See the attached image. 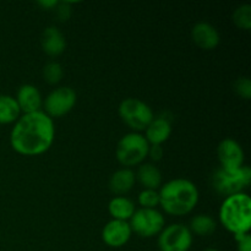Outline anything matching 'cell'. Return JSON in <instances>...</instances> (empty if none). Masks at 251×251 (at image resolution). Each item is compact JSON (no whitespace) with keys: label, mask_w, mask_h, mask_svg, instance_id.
<instances>
[{"label":"cell","mask_w":251,"mask_h":251,"mask_svg":"<svg viewBox=\"0 0 251 251\" xmlns=\"http://www.w3.org/2000/svg\"><path fill=\"white\" fill-rule=\"evenodd\" d=\"M251 183V169L243 166L238 169H216L211 176V185L213 190L222 196H230L243 193Z\"/></svg>","instance_id":"obj_4"},{"label":"cell","mask_w":251,"mask_h":251,"mask_svg":"<svg viewBox=\"0 0 251 251\" xmlns=\"http://www.w3.org/2000/svg\"><path fill=\"white\" fill-rule=\"evenodd\" d=\"M15 100L19 104L20 110L24 112V114L38 112L43 105L41 92L36 86L31 85V83H25V85L20 86Z\"/></svg>","instance_id":"obj_13"},{"label":"cell","mask_w":251,"mask_h":251,"mask_svg":"<svg viewBox=\"0 0 251 251\" xmlns=\"http://www.w3.org/2000/svg\"><path fill=\"white\" fill-rule=\"evenodd\" d=\"M172 134V124L167 118H153L145 130V139L150 145H162Z\"/></svg>","instance_id":"obj_15"},{"label":"cell","mask_w":251,"mask_h":251,"mask_svg":"<svg viewBox=\"0 0 251 251\" xmlns=\"http://www.w3.org/2000/svg\"><path fill=\"white\" fill-rule=\"evenodd\" d=\"M76 100H77V95L75 90L69 86H61L53 90L47 96L43 102V112L51 119L64 117L73 110Z\"/></svg>","instance_id":"obj_9"},{"label":"cell","mask_w":251,"mask_h":251,"mask_svg":"<svg viewBox=\"0 0 251 251\" xmlns=\"http://www.w3.org/2000/svg\"><path fill=\"white\" fill-rule=\"evenodd\" d=\"M232 20L238 28L245 29V31L250 29L251 28V5L250 4L239 5V6L234 10V12H233Z\"/></svg>","instance_id":"obj_21"},{"label":"cell","mask_w":251,"mask_h":251,"mask_svg":"<svg viewBox=\"0 0 251 251\" xmlns=\"http://www.w3.org/2000/svg\"><path fill=\"white\" fill-rule=\"evenodd\" d=\"M235 93L243 100H250L251 98V81L249 77H239L233 83Z\"/></svg>","instance_id":"obj_24"},{"label":"cell","mask_w":251,"mask_h":251,"mask_svg":"<svg viewBox=\"0 0 251 251\" xmlns=\"http://www.w3.org/2000/svg\"><path fill=\"white\" fill-rule=\"evenodd\" d=\"M217 157L225 169H238L244 166V150L235 140L227 137L218 144Z\"/></svg>","instance_id":"obj_10"},{"label":"cell","mask_w":251,"mask_h":251,"mask_svg":"<svg viewBox=\"0 0 251 251\" xmlns=\"http://www.w3.org/2000/svg\"><path fill=\"white\" fill-rule=\"evenodd\" d=\"M150 144L140 132H129L118 141L115 156L124 168L140 166L149 156Z\"/></svg>","instance_id":"obj_5"},{"label":"cell","mask_w":251,"mask_h":251,"mask_svg":"<svg viewBox=\"0 0 251 251\" xmlns=\"http://www.w3.org/2000/svg\"><path fill=\"white\" fill-rule=\"evenodd\" d=\"M118 112L123 122L134 132L146 130L154 118L152 108L139 98H125L119 104Z\"/></svg>","instance_id":"obj_6"},{"label":"cell","mask_w":251,"mask_h":251,"mask_svg":"<svg viewBox=\"0 0 251 251\" xmlns=\"http://www.w3.org/2000/svg\"><path fill=\"white\" fill-rule=\"evenodd\" d=\"M56 4H58L56 0H46V1L41 0V1H38V5L46 7V9H53V7L56 6Z\"/></svg>","instance_id":"obj_28"},{"label":"cell","mask_w":251,"mask_h":251,"mask_svg":"<svg viewBox=\"0 0 251 251\" xmlns=\"http://www.w3.org/2000/svg\"><path fill=\"white\" fill-rule=\"evenodd\" d=\"M203 251H220L218 249H215V248H208V249L203 250Z\"/></svg>","instance_id":"obj_29"},{"label":"cell","mask_w":251,"mask_h":251,"mask_svg":"<svg viewBox=\"0 0 251 251\" xmlns=\"http://www.w3.org/2000/svg\"><path fill=\"white\" fill-rule=\"evenodd\" d=\"M149 156L152 161H161L162 157H163V149H162V145H150Z\"/></svg>","instance_id":"obj_27"},{"label":"cell","mask_w":251,"mask_h":251,"mask_svg":"<svg viewBox=\"0 0 251 251\" xmlns=\"http://www.w3.org/2000/svg\"><path fill=\"white\" fill-rule=\"evenodd\" d=\"M108 211L113 220L129 221L136 211L134 201L126 196H115L108 203Z\"/></svg>","instance_id":"obj_17"},{"label":"cell","mask_w":251,"mask_h":251,"mask_svg":"<svg viewBox=\"0 0 251 251\" xmlns=\"http://www.w3.org/2000/svg\"><path fill=\"white\" fill-rule=\"evenodd\" d=\"M41 46L46 54L50 56H58L64 53L66 48V39L63 32L55 26L44 28L41 36Z\"/></svg>","instance_id":"obj_14"},{"label":"cell","mask_w":251,"mask_h":251,"mask_svg":"<svg viewBox=\"0 0 251 251\" xmlns=\"http://www.w3.org/2000/svg\"><path fill=\"white\" fill-rule=\"evenodd\" d=\"M189 229L191 233L200 237H208L212 235L217 229V223L211 216L208 215H196L191 218Z\"/></svg>","instance_id":"obj_20"},{"label":"cell","mask_w":251,"mask_h":251,"mask_svg":"<svg viewBox=\"0 0 251 251\" xmlns=\"http://www.w3.org/2000/svg\"><path fill=\"white\" fill-rule=\"evenodd\" d=\"M135 176L145 189L156 190L162 186V173L156 166L151 163L140 164Z\"/></svg>","instance_id":"obj_18"},{"label":"cell","mask_w":251,"mask_h":251,"mask_svg":"<svg viewBox=\"0 0 251 251\" xmlns=\"http://www.w3.org/2000/svg\"><path fill=\"white\" fill-rule=\"evenodd\" d=\"M220 221L228 232L248 234L251 229V199L247 193L225 198L220 208Z\"/></svg>","instance_id":"obj_3"},{"label":"cell","mask_w":251,"mask_h":251,"mask_svg":"<svg viewBox=\"0 0 251 251\" xmlns=\"http://www.w3.org/2000/svg\"><path fill=\"white\" fill-rule=\"evenodd\" d=\"M191 38L194 43L203 50H212L221 42L218 29L206 21H200L194 25L191 28Z\"/></svg>","instance_id":"obj_12"},{"label":"cell","mask_w":251,"mask_h":251,"mask_svg":"<svg viewBox=\"0 0 251 251\" xmlns=\"http://www.w3.org/2000/svg\"><path fill=\"white\" fill-rule=\"evenodd\" d=\"M193 233L181 223L169 225L158 234L157 245L159 251H189L193 245Z\"/></svg>","instance_id":"obj_7"},{"label":"cell","mask_w":251,"mask_h":251,"mask_svg":"<svg viewBox=\"0 0 251 251\" xmlns=\"http://www.w3.org/2000/svg\"><path fill=\"white\" fill-rule=\"evenodd\" d=\"M64 76L63 66L58 61H48L43 68V78L49 85H56Z\"/></svg>","instance_id":"obj_22"},{"label":"cell","mask_w":251,"mask_h":251,"mask_svg":"<svg viewBox=\"0 0 251 251\" xmlns=\"http://www.w3.org/2000/svg\"><path fill=\"white\" fill-rule=\"evenodd\" d=\"M54 139V120L43 110L21 115L10 132L11 147L24 156H39L44 153L50 149Z\"/></svg>","instance_id":"obj_1"},{"label":"cell","mask_w":251,"mask_h":251,"mask_svg":"<svg viewBox=\"0 0 251 251\" xmlns=\"http://www.w3.org/2000/svg\"><path fill=\"white\" fill-rule=\"evenodd\" d=\"M159 206L172 216L189 215L199 202L198 186L185 178H176L161 186Z\"/></svg>","instance_id":"obj_2"},{"label":"cell","mask_w":251,"mask_h":251,"mask_svg":"<svg viewBox=\"0 0 251 251\" xmlns=\"http://www.w3.org/2000/svg\"><path fill=\"white\" fill-rule=\"evenodd\" d=\"M137 200H139L141 208H156L157 206H159V194L157 190L144 189L139 194Z\"/></svg>","instance_id":"obj_23"},{"label":"cell","mask_w":251,"mask_h":251,"mask_svg":"<svg viewBox=\"0 0 251 251\" xmlns=\"http://www.w3.org/2000/svg\"><path fill=\"white\" fill-rule=\"evenodd\" d=\"M136 176L131 168H122L115 171L109 179V190L117 196H124L135 185Z\"/></svg>","instance_id":"obj_16"},{"label":"cell","mask_w":251,"mask_h":251,"mask_svg":"<svg viewBox=\"0 0 251 251\" xmlns=\"http://www.w3.org/2000/svg\"><path fill=\"white\" fill-rule=\"evenodd\" d=\"M55 14L60 21H68L71 16V2L58 1L55 6Z\"/></svg>","instance_id":"obj_25"},{"label":"cell","mask_w":251,"mask_h":251,"mask_svg":"<svg viewBox=\"0 0 251 251\" xmlns=\"http://www.w3.org/2000/svg\"><path fill=\"white\" fill-rule=\"evenodd\" d=\"M163 215L156 208H139L130 218V227L134 233L142 238L158 235L164 228Z\"/></svg>","instance_id":"obj_8"},{"label":"cell","mask_w":251,"mask_h":251,"mask_svg":"<svg viewBox=\"0 0 251 251\" xmlns=\"http://www.w3.org/2000/svg\"><path fill=\"white\" fill-rule=\"evenodd\" d=\"M132 230L129 222L112 220L103 227L102 239L108 247L122 248L129 242Z\"/></svg>","instance_id":"obj_11"},{"label":"cell","mask_w":251,"mask_h":251,"mask_svg":"<svg viewBox=\"0 0 251 251\" xmlns=\"http://www.w3.org/2000/svg\"><path fill=\"white\" fill-rule=\"evenodd\" d=\"M19 104L15 97L9 95H0V124H11L20 118Z\"/></svg>","instance_id":"obj_19"},{"label":"cell","mask_w":251,"mask_h":251,"mask_svg":"<svg viewBox=\"0 0 251 251\" xmlns=\"http://www.w3.org/2000/svg\"><path fill=\"white\" fill-rule=\"evenodd\" d=\"M234 239L237 240L238 251H251V237L249 233L234 235Z\"/></svg>","instance_id":"obj_26"}]
</instances>
